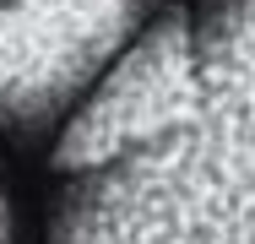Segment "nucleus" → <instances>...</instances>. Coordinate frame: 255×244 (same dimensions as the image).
<instances>
[{
  "mask_svg": "<svg viewBox=\"0 0 255 244\" xmlns=\"http://www.w3.org/2000/svg\"><path fill=\"white\" fill-rule=\"evenodd\" d=\"M152 0H0V125L38 136L125 44L141 38Z\"/></svg>",
  "mask_w": 255,
  "mask_h": 244,
  "instance_id": "obj_2",
  "label": "nucleus"
},
{
  "mask_svg": "<svg viewBox=\"0 0 255 244\" xmlns=\"http://www.w3.org/2000/svg\"><path fill=\"white\" fill-rule=\"evenodd\" d=\"M190 103H196V16L163 11L93 87V98L65 120L54 146L60 179L98 174L130 152L163 141L190 114Z\"/></svg>",
  "mask_w": 255,
  "mask_h": 244,
  "instance_id": "obj_3",
  "label": "nucleus"
},
{
  "mask_svg": "<svg viewBox=\"0 0 255 244\" xmlns=\"http://www.w3.org/2000/svg\"><path fill=\"white\" fill-rule=\"evenodd\" d=\"M196 16V103L98 174L65 179L49 244H255V0Z\"/></svg>",
  "mask_w": 255,
  "mask_h": 244,
  "instance_id": "obj_1",
  "label": "nucleus"
},
{
  "mask_svg": "<svg viewBox=\"0 0 255 244\" xmlns=\"http://www.w3.org/2000/svg\"><path fill=\"white\" fill-rule=\"evenodd\" d=\"M0 244H11V206H5V190H0Z\"/></svg>",
  "mask_w": 255,
  "mask_h": 244,
  "instance_id": "obj_4",
  "label": "nucleus"
}]
</instances>
